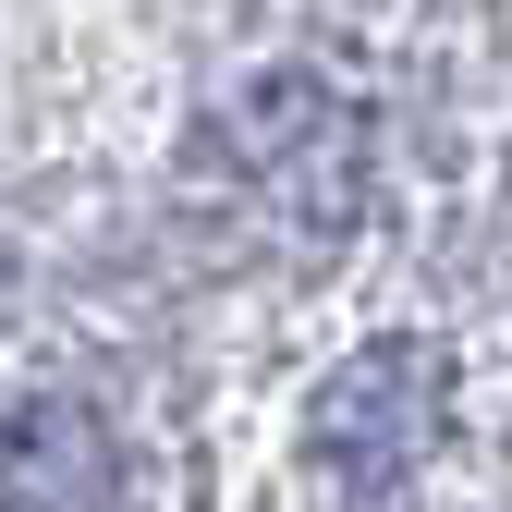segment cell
Listing matches in <instances>:
<instances>
[{
  "mask_svg": "<svg viewBox=\"0 0 512 512\" xmlns=\"http://www.w3.org/2000/svg\"><path fill=\"white\" fill-rule=\"evenodd\" d=\"M439 415H452V354L439 342H366L330 391H317L305 439L342 488H403L439 452Z\"/></svg>",
  "mask_w": 512,
  "mask_h": 512,
  "instance_id": "cell-1",
  "label": "cell"
},
{
  "mask_svg": "<svg viewBox=\"0 0 512 512\" xmlns=\"http://www.w3.org/2000/svg\"><path fill=\"white\" fill-rule=\"evenodd\" d=\"M98 500H110V427L86 403L0 415V512H98Z\"/></svg>",
  "mask_w": 512,
  "mask_h": 512,
  "instance_id": "cell-2",
  "label": "cell"
}]
</instances>
